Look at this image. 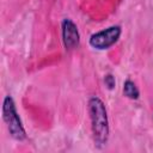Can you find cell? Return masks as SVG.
<instances>
[{"instance_id":"obj_1","label":"cell","mask_w":153,"mask_h":153,"mask_svg":"<svg viewBox=\"0 0 153 153\" xmlns=\"http://www.w3.org/2000/svg\"><path fill=\"white\" fill-rule=\"evenodd\" d=\"M88 110H90V116L92 122L94 142L99 146L104 145L109 135L108 118H106V111H105L104 104L99 98L93 97L88 102Z\"/></svg>"},{"instance_id":"obj_2","label":"cell","mask_w":153,"mask_h":153,"mask_svg":"<svg viewBox=\"0 0 153 153\" xmlns=\"http://www.w3.org/2000/svg\"><path fill=\"white\" fill-rule=\"evenodd\" d=\"M2 114H4V120L8 127V130L11 135L17 139V140H23L25 139V131L22 126V122L17 115L14 103L11 97H6L4 100V108H2Z\"/></svg>"},{"instance_id":"obj_3","label":"cell","mask_w":153,"mask_h":153,"mask_svg":"<svg viewBox=\"0 0 153 153\" xmlns=\"http://www.w3.org/2000/svg\"><path fill=\"white\" fill-rule=\"evenodd\" d=\"M120 35L121 29L118 26H111L106 30L92 35L90 38V44L97 49H106L118 39Z\"/></svg>"},{"instance_id":"obj_4","label":"cell","mask_w":153,"mask_h":153,"mask_svg":"<svg viewBox=\"0 0 153 153\" xmlns=\"http://www.w3.org/2000/svg\"><path fill=\"white\" fill-rule=\"evenodd\" d=\"M62 36L65 45L68 49H73L79 44V33L76 26L69 19H66L62 23Z\"/></svg>"},{"instance_id":"obj_5","label":"cell","mask_w":153,"mask_h":153,"mask_svg":"<svg viewBox=\"0 0 153 153\" xmlns=\"http://www.w3.org/2000/svg\"><path fill=\"white\" fill-rule=\"evenodd\" d=\"M123 90H124L126 96H128L129 98H133L134 99V98H137V96H139V91H137L136 86L130 80H127L124 82V88Z\"/></svg>"},{"instance_id":"obj_6","label":"cell","mask_w":153,"mask_h":153,"mask_svg":"<svg viewBox=\"0 0 153 153\" xmlns=\"http://www.w3.org/2000/svg\"><path fill=\"white\" fill-rule=\"evenodd\" d=\"M106 81L109 82V87H112V86H114V82H112V78H111V75H108Z\"/></svg>"}]
</instances>
